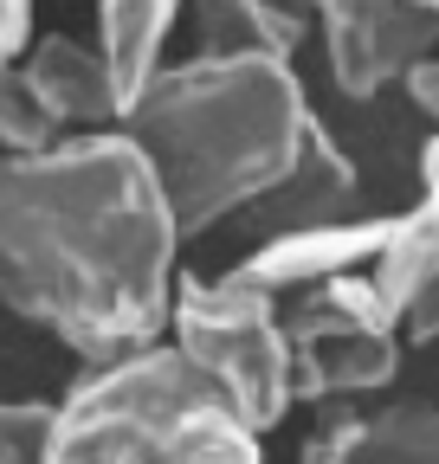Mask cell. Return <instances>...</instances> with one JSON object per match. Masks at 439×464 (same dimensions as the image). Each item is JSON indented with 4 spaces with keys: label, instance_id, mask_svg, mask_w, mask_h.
Listing matches in <instances>:
<instances>
[{
    "label": "cell",
    "instance_id": "5",
    "mask_svg": "<svg viewBox=\"0 0 439 464\" xmlns=\"http://www.w3.org/2000/svg\"><path fill=\"white\" fill-rule=\"evenodd\" d=\"M291 335V393L298 400H356L388 387L401 368V323L375 290L368 265L323 277L278 304Z\"/></svg>",
    "mask_w": 439,
    "mask_h": 464
},
{
    "label": "cell",
    "instance_id": "2",
    "mask_svg": "<svg viewBox=\"0 0 439 464\" xmlns=\"http://www.w3.org/2000/svg\"><path fill=\"white\" fill-rule=\"evenodd\" d=\"M155 168L181 239L252 213L304 155L317 116L291 58H188L161 65L117 123Z\"/></svg>",
    "mask_w": 439,
    "mask_h": 464
},
{
    "label": "cell",
    "instance_id": "11",
    "mask_svg": "<svg viewBox=\"0 0 439 464\" xmlns=\"http://www.w3.org/2000/svg\"><path fill=\"white\" fill-rule=\"evenodd\" d=\"M356 200V161L343 155V142L329 136L323 123L304 136V155L291 161V174L278 188H271L252 219L265 226V239L271 232H291V226H323V219H343Z\"/></svg>",
    "mask_w": 439,
    "mask_h": 464
},
{
    "label": "cell",
    "instance_id": "8",
    "mask_svg": "<svg viewBox=\"0 0 439 464\" xmlns=\"http://www.w3.org/2000/svg\"><path fill=\"white\" fill-rule=\"evenodd\" d=\"M20 72H26L33 97L45 103V116L65 136H91V130H117L123 123V91H117V78H110L97 45L52 33L20 58Z\"/></svg>",
    "mask_w": 439,
    "mask_h": 464
},
{
    "label": "cell",
    "instance_id": "15",
    "mask_svg": "<svg viewBox=\"0 0 439 464\" xmlns=\"http://www.w3.org/2000/svg\"><path fill=\"white\" fill-rule=\"evenodd\" d=\"M52 400H0V464H45Z\"/></svg>",
    "mask_w": 439,
    "mask_h": 464
},
{
    "label": "cell",
    "instance_id": "14",
    "mask_svg": "<svg viewBox=\"0 0 439 464\" xmlns=\"http://www.w3.org/2000/svg\"><path fill=\"white\" fill-rule=\"evenodd\" d=\"M52 142H65V130L45 116V103L33 97L26 72H0V155H39Z\"/></svg>",
    "mask_w": 439,
    "mask_h": 464
},
{
    "label": "cell",
    "instance_id": "7",
    "mask_svg": "<svg viewBox=\"0 0 439 464\" xmlns=\"http://www.w3.org/2000/svg\"><path fill=\"white\" fill-rule=\"evenodd\" d=\"M401 213H362V219H323V226H291V232H271V239H259L233 277L265 290V297H298V290L323 284V277H343V271H362L375 265V252L388 246V232H395Z\"/></svg>",
    "mask_w": 439,
    "mask_h": 464
},
{
    "label": "cell",
    "instance_id": "9",
    "mask_svg": "<svg viewBox=\"0 0 439 464\" xmlns=\"http://www.w3.org/2000/svg\"><path fill=\"white\" fill-rule=\"evenodd\" d=\"M304 464H439V406L323 413L304 439Z\"/></svg>",
    "mask_w": 439,
    "mask_h": 464
},
{
    "label": "cell",
    "instance_id": "3",
    "mask_svg": "<svg viewBox=\"0 0 439 464\" xmlns=\"http://www.w3.org/2000/svg\"><path fill=\"white\" fill-rule=\"evenodd\" d=\"M45 464H265L259 432L175 342L97 362L52 406Z\"/></svg>",
    "mask_w": 439,
    "mask_h": 464
},
{
    "label": "cell",
    "instance_id": "17",
    "mask_svg": "<svg viewBox=\"0 0 439 464\" xmlns=\"http://www.w3.org/2000/svg\"><path fill=\"white\" fill-rule=\"evenodd\" d=\"M401 84H407V97L433 116V123H439V58H420V65H414Z\"/></svg>",
    "mask_w": 439,
    "mask_h": 464
},
{
    "label": "cell",
    "instance_id": "19",
    "mask_svg": "<svg viewBox=\"0 0 439 464\" xmlns=\"http://www.w3.org/2000/svg\"><path fill=\"white\" fill-rule=\"evenodd\" d=\"M407 7H420L426 20H439V0H407Z\"/></svg>",
    "mask_w": 439,
    "mask_h": 464
},
{
    "label": "cell",
    "instance_id": "4",
    "mask_svg": "<svg viewBox=\"0 0 439 464\" xmlns=\"http://www.w3.org/2000/svg\"><path fill=\"white\" fill-rule=\"evenodd\" d=\"M169 342L200 368L227 406L265 439L278 426L298 393H291V335L278 297L227 277H175V304H169Z\"/></svg>",
    "mask_w": 439,
    "mask_h": 464
},
{
    "label": "cell",
    "instance_id": "18",
    "mask_svg": "<svg viewBox=\"0 0 439 464\" xmlns=\"http://www.w3.org/2000/svg\"><path fill=\"white\" fill-rule=\"evenodd\" d=\"M420 188H426V219H433V232H439V136L426 142V155H420Z\"/></svg>",
    "mask_w": 439,
    "mask_h": 464
},
{
    "label": "cell",
    "instance_id": "16",
    "mask_svg": "<svg viewBox=\"0 0 439 464\" xmlns=\"http://www.w3.org/2000/svg\"><path fill=\"white\" fill-rule=\"evenodd\" d=\"M26 33H33V0H0V72L20 65Z\"/></svg>",
    "mask_w": 439,
    "mask_h": 464
},
{
    "label": "cell",
    "instance_id": "12",
    "mask_svg": "<svg viewBox=\"0 0 439 464\" xmlns=\"http://www.w3.org/2000/svg\"><path fill=\"white\" fill-rule=\"evenodd\" d=\"M181 7L188 0H97V52H103L110 78L123 91V110L161 65H169L161 52H169V33L181 20Z\"/></svg>",
    "mask_w": 439,
    "mask_h": 464
},
{
    "label": "cell",
    "instance_id": "6",
    "mask_svg": "<svg viewBox=\"0 0 439 464\" xmlns=\"http://www.w3.org/2000/svg\"><path fill=\"white\" fill-rule=\"evenodd\" d=\"M310 7H323L329 78L349 97H375L401 84L439 45V20H426L407 0H310Z\"/></svg>",
    "mask_w": 439,
    "mask_h": 464
},
{
    "label": "cell",
    "instance_id": "10",
    "mask_svg": "<svg viewBox=\"0 0 439 464\" xmlns=\"http://www.w3.org/2000/svg\"><path fill=\"white\" fill-rule=\"evenodd\" d=\"M368 277H375L381 297H388V310H395L407 342H433L439 335V232H433L426 207L395 219L388 246H381L375 265H368Z\"/></svg>",
    "mask_w": 439,
    "mask_h": 464
},
{
    "label": "cell",
    "instance_id": "13",
    "mask_svg": "<svg viewBox=\"0 0 439 464\" xmlns=\"http://www.w3.org/2000/svg\"><path fill=\"white\" fill-rule=\"evenodd\" d=\"M200 58H291L304 45V20L278 0H188Z\"/></svg>",
    "mask_w": 439,
    "mask_h": 464
},
{
    "label": "cell",
    "instance_id": "1",
    "mask_svg": "<svg viewBox=\"0 0 439 464\" xmlns=\"http://www.w3.org/2000/svg\"><path fill=\"white\" fill-rule=\"evenodd\" d=\"M175 246L169 194L123 130L0 155V304L78 362L136 355L169 329Z\"/></svg>",
    "mask_w": 439,
    "mask_h": 464
}]
</instances>
